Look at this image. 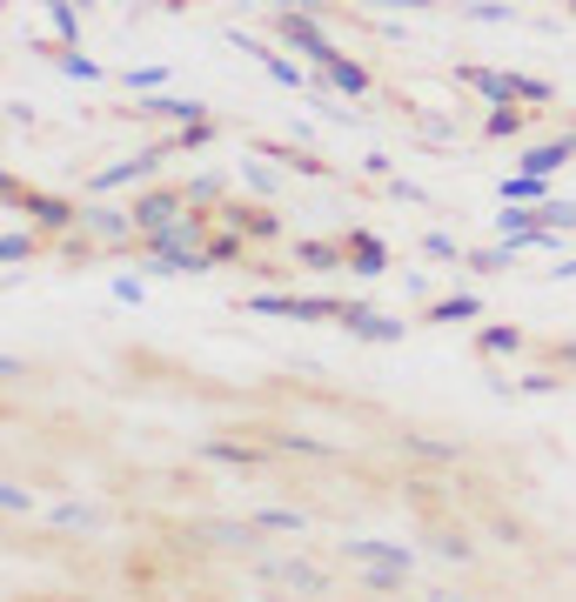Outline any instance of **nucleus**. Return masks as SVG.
I'll use <instances>...</instances> for the list:
<instances>
[{"instance_id":"obj_1","label":"nucleus","mask_w":576,"mask_h":602,"mask_svg":"<svg viewBox=\"0 0 576 602\" xmlns=\"http://www.w3.org/2000/svg\"><path fill=\"white\" fill-rule=\"evenodd\" d=\"M349 556H356V562H362V569L382 582V589L409 576V556H402V549H382V543H349Z\"/></svg>"},{"instance_id":"obj_2","label":"nucleus","mask_w":576,"mask_h":602,"mask_svg":"<svg viewBox=\"0 0 576 602\" xmlns=\"http://www.w3.org/2000/svg\"><path fill=\"white\" fill-rule=\"evenodd\" d=\"M469 88L497 95V101H543V95H550L543 80H517V74H469Z\"/></svg>"},{"instance_id":"obj_3","label":"nucleus","mask_w":576,"mask_h":602,"mask_svg":"<svg viewBox=\"0 0 576 602\" xmlns=\"http://www.w3.org/2000/svg\"><path fill=\"white\" fill-rule=\"evenodd\" d=\"M262 315H295V321H328V315H349L343 302H295V295H256Z\"/></svg>"},{"instance_id":"obj_4","label":"nucleus","mask_w":576,"mask_h":602,"mask_svg":"<svg viewBox=\"0 0 576 602\" xmlns=\"http://www.w3.org/2000/svg\"><path fill=\"white\" fill-rule=\"evenodd\" d=\"M282 41H289V47H302V54H308V61H322V67H336V61H343L336 47L315 34V21H302V14H289V21H282Z\"/></svg>"},{"instance_id":"obj_5","label":"nucleus","mask_w":576,"mask_h":602,"mask_svg":"<svg viewBox=\"0 0 576 602\" xmlns=\"http://www.w3.org/2000/svg\"><path fill=\"white\" fill-rule=\"evenodd\" d=\"M169 215H175V195H148V201H134V228H148V234H161V228H175Z\"/></svg>"},{"instance_id":"obj_6","label":"nucleus","mask_w":576,"mask_h":602,"mask_svg":"<svg viewBox=\"0 0 576 602\" xmlns=\"http://www.w3.org/2000/svg\"><path fill=\"white\" fill-rule=\"evenodd\" d=\"M569 147H576V141H550V147H536L523 167H530V175H550V167H563V161H569Z\"/></svg>"},{"instance_id":"obj_7","label":"nucleus","mask_w":576,"mask_h":602,"mask_svg":"<svg viewBox=\"0 0 576 602\" xmlns=\"http://www.w3.org/2000/svg\"><path fill=\"white\" fill-rule=\"evenodd\" d=\"M328 80H336L343 95H362V88H369V74H362V67H349V61H336V67H328Z\"/></svg>"},{"instance_id":"obj_8","label":"nucleus","mask_w":576,"mask_h":602,"mask_svg":"<svg viewBox=\"0 0 576 602\" xmlns=\"http://www.w3.org/2000/svg\"><path fill=\"white\" fill-rule=\"evenodd\" d=\"M302 262H308V269H336V262H343V248H328V241H308V248H302Z\"/></svg>"},{"instance_id":"obj_9","label":"nucleus","mask_w":576,"mask_h":602,"mask_svg":"<svg viewBox=\"0 0 576 602\" xmlns=\"http://www.w3.org/2000/svg\"><path fill=\"white\" fill-rule=\"evenodd\" d=\"M536 195H543V175H530V167H523V182L503 188V201H536Z\"/></svg>"},{"instance_id":"obj_10","label":"nucleus","mask_w":576,"mask_h":602,"mask_svg":"<svg viewBox=\"0 0 576 602\" xmlns=\"http://www.w3.org/2000/svg\"><path fill=\"white\" fill-rule=\"evenodd\" d=\"M269 576H275V582H295V589H315V569H302V562H275Z\"/></svg>"},{"instance_id":"obj_11","label":"nucleus","mask_w":576,"mask_h":602,"mask_svg":"<svg viewBox=\"0 0 576 602\" xmlns=\"http://www.w3.org/2000/svg\"><path fill=\"white\" fill-rule=\"evenodd\" d=\"M469 315H476V302H469V295H456V302H443V308H436V321H469Z\"/></svg>"},{"instance_id":"obj_12","label":"nucleus","mask_w":576,"mask_h":602,"mask_svg":"<svg viewBox=\"0 0 576 602\" xmlns=\"http://www.w3.org/2000/svg\"><path fill=\"white\" fill-rule=\"evenodd\" d=\"M356 269H362V275L382 269V248H376V241H356Z\"/></svg>"},{"instance_id":"obj_13","label":"nucleus","mask_w":576,"mask_h":602,"mask_svg":"<svg viewBox=\"0 0 576 602\" xmlns=\"http://www.w3.org/2000/svg\"><path fill=\"white\" fill-rule=\"evenodd\" d=\"M482 349H489V355H503V349H517V328H489V335H482Z\"/></svg>"},{"instance_id":"obj_14","label":"nucleus","mask_w":576,"mask_h":602,"mask_svg":"<svg viewBox=\"0 0 576 602\" xmlns=\"http://www.w3.org/2000/svg\"><path fill=\"white\" fill-rule=\"evenodd\" d=\"M517 128H523V114H510V101L489 114V134H517Z\"/></svg>"},{"instance_id":"obj_15","label":"nucleus","mask_w":576,"mask_h":602,"mask_svg":"<svg viewBox=\"0 0 576 602\" xmlns=\"http://www.w3.org/2000/svg\"><path fill=\"white\" fill-rule=\"evenodd\" d=\"M395 8H423V0H395Z\"/></svg>"},{"instance_id":"obj_16","label":"nucleus","mask_w":576,"mask_h":602,"mask_svg":"<svg viewBox=\"0 0 576 602\" xmlns=\"http://www.w3.org/2000/svg\"><path fill=\"white\" fill-rule=\"evenodd\" d=\"M563 362H576V349H563Z\"/></svg>"}]
</instances>
